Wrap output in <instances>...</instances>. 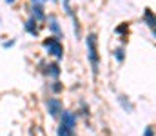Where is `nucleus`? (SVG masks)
I'll list each match as a JSON object with an SVG mask.
<instances>
[{
    "mask_svg": "<svg viewBox=\"0 0 156 136\" xmlns=\"http://www.w3.org/2000/svg\"><path fill=\"white\" fill-rule=\"evenodd\" d=\"M47 27H49V31L55 35V37H58V38H62V27H60V22H58V18L55 16V15H51V16H47Z\"/></svg>",
    "mask_w": 156,
    "mask_h": 136,
    "instance_id": "obj_5",
    "label": "nucleus"
},
{
    "mask_svg": "<svg viewBox=\"0 0 156 136\" xmlns=\"http://www.w3.org/2000/svg\"><path fill=\"white\" fill-rule=\"evenodd\" d=\"M15 44H16V40H5V42L2 44V47H4V49H9V47H13Z\"/></svg>",
    "mask_w": 156,
    "mask_h": 136,
    "instance_id": "obj_13",
    "label": "nucleus"
},
{
    "mask_svg": "<svg viewBox=\"0 0 156 136\" xmlns=\"http://www.w3.org/2000/svg\"><path fill=\"white\" fill-rule=\"evenodd\" d=\"M115 56H116V60H118V62H123V58H125V54H123V49H122V47L115 51Z\"/></svg>",
    "mask_w": 156,
    "mask_h": 136,
    "instance_id": "obj_11",
    "label": "nucleus"
},
{
    "mask_svg": "<svg viewBox=\"0 0 156 136\" xmlns=\"http://www.w3.org/2000/svg\"><path fill=\"white\" fill-rule=\"evenodd\" d=\"M31 2H38V0H31Z\"/></svg>",
    "mask_w": 156,
    "mask_h": 136,
    "instance_id": "obj_17",
    "label": "nucleus"
},
{
    "mask_svg": "<svg viewBox=\"0 0 156 136\" xmlns=\"http://www.w3.org/2000/svg\"><path fill=\"white\" fill-rule=\"evenodd\" d=\"M144 20H145V24L149 26V27H156V16L153 15V11L151 9H145V16H144Z\"/></svg>",
    "mask_w": 156,
    "mask_h": 136,
    "instance_id": "obj_9",
    "label": "nucleus"
},
{
    "mask_svg": "<svg viewBox=\"0 0 156 136\" xmlns=\"http://www.w3.org/2000/svg\"><path fill=\"white\" fill-rule=\"evenodd\" d=\"M73 134H75V129H71V127L60 124V127H58V136H73Z\"/></svg>",
    "mask_w": 156,
    "mask_h": 136,
    "instance_id": "obj_10",
    "label": "nucleus"
},
{
    "mask_svg": "<svg viewBox=\"0 0 156 136\" xmlns=\"http://www.w3.org/2000/svg\"><path fill=\"white\" fill-rule=\"evenodd\" d=\"M153 134H154V129H153V127L149 125V127L145 129V133H144V136H153Z\"/></svg>",
    "mask_w": 156,
    "mask_h": 136,
    "instance_id": "obj_14",
    "label": "nucleus"
},
{
    "mask_svg": "<svg viewBox=\"0 0 156 136\" xmlns=\"http://www.w3.org/2000/svg\"><path fill=\"white\" fill-rule=\"evenodd\" d=\"M85 45H87V56H89L93 73L96 75L98 73V67H100V54H98V40H96V35L94 33H89L87 35Z\"/></svg>",
    "mask_w": 156,
    "mask_h": 136,
    "instance_id": "obj_1",
    "label": "nucleus"
},
{
    "mask_svg": "<svg viewBox=\"0 0 156 136\" xmlns=\"http://www.w3.org/2000/svg\"><path fill=\"white\" fill-rule=\"evenodd\" d=\"M60 111H62V102H60L58 98H51V100H49V113H51L53 116H58Z\"/></svg>",
    "mask_w": 156,
    "mask_h": 136,
    "instance_id": "obj_8",
    "label": "nucleus"
},
{
    "mask_svg": "<svg viewBox=\"0 0 156 136\" xmlns=\"http://www.w3.org/2000/svg\"><path fill=\"white\" fill-rule=\"evenodd\" d=\"M24 31H26L27 35H31V37H38L40 35V22L37 18L29 16V18L24 22Z\"/></svg>",
    "mask_w": 156,
    "mask_h": 136,
    "instance_id": "obj_4",
    "label": "nucleus"
},
{
    "mask_svg": "<svg viewBox=\"0 0 156 136\" xmlns=\"http://www.w3.org/2000/svg\"><path fill=\"white\" fill-rule=\"evenodd\" d=\"M42 71H44V75H47V76H51V78H55V80L60 76V65L55 64V62H51V64H44Z\"/></svg>",
    "mask_w": 156,
    "mask_h": 136,
    "instance_id": "obj_6",
    "label": "nucleus"
},
{
    "mask_svg": "<svg viewBox=\"0 0 156 136\" xmlns=\"http://www.w3.org/2000/svg\"><path fill=\"white\" fill-rule=\"evenodd\" d=\"M38 2H42V4H45V2H47V0H38Z\"/></svg>",
    "mask_w": 156,
    "mask_h": 136,
    "instance_id": "obj_16",
    "label": "nucleus"
},
{
    "mask_svg": "<svg viewBox=\"0 0 156 136\" xmlns=\"http://www.w3.org/2000/svg\"><path fill=\"white\" fill-rule=\"evenodd\" d=\"M4 2H5L7 5H15V4H16V0H4Z\"/></svg>",
    "mask_w": 156,
    "mask_h": 136,
    "instance_id": "obj_15",
    "label": "nucleus"
},
{
    "mask_svg": "<svg viewBox=\"0 0 156 136\" xmlns=\"http://www.w3.org/2000/svg\"><path fill=\"white\" fill-rule=\"evenodd\" d=\"M29 16L37 18L40 24L47 20V13H45V7L42 2H31V9H29Z\"/></svg>",
    "mask_w": 156,
    "mask_h": 136,
    "instance_id": "obj_3",
    "label": "nucleus"
},
{
    "mask_svg": "<svg viewBox=\"0 0 156 136\" xmlns=\"http://www.w3.org/2000/svg\"><path fill=\"white\" fill-rule=\"evenodd\" d=\"M44 49H45V53L49 54V56H55L56 60H62L64 58V45L60 42V38L58 37H55V35H51V37H47L44 42Z\"/></svg>",
    "mask_w": 156,
    "mask_h": 136,
    "instance_id": "obj_2",
    "label": "nucleus"
},
{
    "mask_svg": "<svg viewBox=\"0 0 156 136\" xmlns=\"http://www.w3.org/2000/svg\"><path fill=\"white\" fill-rule=\"evenodd\" d=\"M64 11H66V15H71V13H73V9H71V4H69V0H64Z\"/></svg>",
    "mask_w": 156,
    "mask_h": 136,
    "instance_id": "obj_12",
    "label": "nucleus"
},
{
    "mask_svg": "<svg viewBox=\"0 0 156 136\" xmlns=\"http://www.w3.org/2000/svg\"><path fill=\"white\" fill-rule=\"evenodd\" d=\"M62 124L67 125V127H71V129H75V125H76V118H75V114L69 113V111H64V113H62Z\"/></svg>",
    "mask_w": 156,
    "mask_h": 136,
    "instance_id": "obj_7",
    "label": "nucleus"
}]
</instances>
